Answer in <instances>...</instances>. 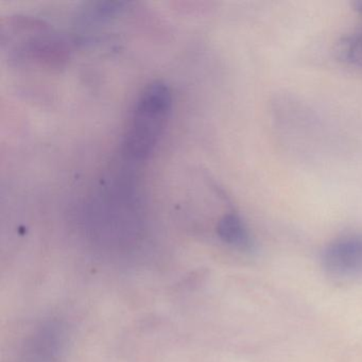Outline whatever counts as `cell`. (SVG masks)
<instances>
[{
  "instance_id": "cell-1",
  "label": "cell",
  "mask_w": 362,
  "mask_h": 362,
  "mask_svg": "<svg viewBox=\"0 0 362 362\" xmlns=\"http://www.w3.org/2000/svg\"><path fill=\"white\" fill-rule=\"evenodd\" d=\"M173 107L170 88L162 81L146 86L129 117L124 135V151L133 160H146L164 135Z\"/></svg>"
},
{
  "instance_id": "cell-2",
  "label": "cell",
  "mask_w": 362,
  "mask_h": 362,
  "mask_svg": "<svg viewBox=\"0 0 362 362\" xmlns=\"http://www.w3.org/2000/svg\"><path fill=\"white\" fill-rule=\"evenodd\" d=\"M322 267L338 281L362 279V234L338 237L322 252Z\"/></svg>"
},
{
  "instance_id": "cell-3",
  "label": "cell",
  "mask_w": 362,
  "mask_h": 362,
  "mask_svg": "<svg viewBox=\"0 0 362 362\" xmlns=\"http://www.w3.org/2000/svg\"><path fill=\"white\" fill-rule=\"evenodd\" d=\"M217 232L224 243L237 249L249 251L253 247L249 228L236 213L224 215L218 223Z\"/></svg>"
},
{
  "instance_id": "cell-4",
  "label": "cell",
  "mask_w": 362,
  "mask_h": 362,
  "mask_svg": "<svg viewBox=\"0 0 362 362\" xmlns=\"http://www.w3.org/2000/svg\"><path fill=\"white\" fill-rule=\"evenodd\" d=\"M336 52L345 64L362 69V26L344 35L337 44Z\"/></svg>"
},
{
  "instance_id": "cell-5",
  "label": "cell",
  "mask_w": 362,
  "mask_h": 362,
  "mask_svg": "<svg viewBox=\"0 0 362 362\" xmlns=\"http://www.w3.org/2000/svg\"><path fill=\"white\" fill-rule=\"evenodd\" d=\"M354 6H355L356 11L359 13L360 16H362V0H359L357 3L354 4Z\"/></svg>"
}]
</instances>
